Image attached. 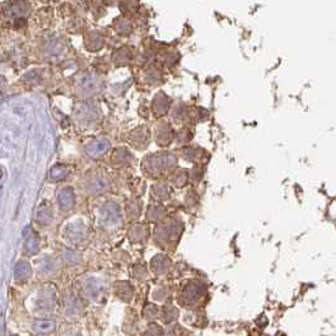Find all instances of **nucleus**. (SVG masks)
Instances as JSON below:
<instances>
[{
    "mask_svg": "<svg viewBox=\"0 0 336 336\" xmlns=\"http://www.w3.org/2000/svg\"><path fill=\"white\" fill-rule=\"evenodd\" d=\"M37 309L41 312H52L56 306V293L51 288H43L39 291L37 302H35Z\"/></svg>",
    "mask_w": 336,
    "mask_h": 336,
    "instance_id": "nucleus-1",
    "label": "nucleus"
},
{
    "mask_svg": "<svg viewBox=\"0 0 336 336\" xmlns=\"http://www.w3.org/2000/svg\"><path fill=\"white\" fill-rule=\"evenodd\" d=\"M104 292V284L100 280L91 278L87 280L83 286V293L88 298V300H97L103 295Z\"/></svg>",
    "mask_w": 336,
    "mask_h": 336,
    "instance_id": "nucleus-2",
    "label": "nucleus"
},
{
    "mask_svg": "<svg viewBox=\"0 0 336 336\" xmlns=\"http://www.w3.org/2000/svg\"><path fill=\"white\" fill-rule=\"evenodd\" d=\"M202 286H200L198 283H192V284H189L186 287L185 291L182 293V301L185 302L186 305H191L197 304L198 301L201 300V296H202Z\"/></svg>",
    "mask_w": 336,
    "mask_h": 336,
    "instance_id": "nucleus-3",
    "label": "nucleus"
},
{
    "mask_svg": "<svg viewBox=\"0 0 336 336\" xmlns=\"http://www.w3.org/2000/svg\"><path fill=\"white\" fill-rule=\"evenodd\" d=\"M103 219L104 223H106L110 226L119 224L120 221V214H119V209L115 203H108L103 210Z\"/></svg>",
    "mask_w": 336,
    "mask_h": 336,
    "instance_id": "nucleus-4",
    "label": "nucleus"
},
{
    "mask_svg": "<svg viewBox=\"0 0 336 336\" xmlns=\"http://www.w3.org/2000/svg\"><path fill=\"white\" fill-rule=\"evenodd\" d=\"M109 141L105 140V139H99V140L94 141V143H91V144L86 148V153H87L88 157H91V158H96L99 156H103L106 150L109 149Z\"/></svg>",
    "mask_w": 336,
    "mask_h": 336,
    "instance_id": "nucleus-5",
    "label": "nucleus"
},
{
    "mask_svg": "<svg viewBox=\"0 0 336 336\" xmlns=\"http://www.w3.org/2000/svg\"><path fill=\"white\" fill-rule=\"evenodd\" d=\"M65 311L68 317H76L81 313V304H80L79 298L72 293L66 298Z\"/></svg>",
    "mask_w": 336,
    "mask_h": 336,
    "instance_id": "nucleus-6",
    "label": "nucleus"
},
{
    "mask_svg": "<svg viewBox=\"0 0 336 336\" xmlns=\"http://www.w3.org/2000/svg\"><path fill=\"white\" fill-rule=\"evenodd\" d=\"M75 203V195L71 189H63L58 195V205L62 210L71 209Z\"/></svg>",
    "mask_w": 336,
    "mask_h": 336,
    "instance_id": "nucleus-7",
    "label": "nucleus"
},
{
    "mask_svg": "<svg viewBox=\"0 0 336 336\" xmlns=\"http://www.w3.org/2000/svg\"><path fill=\"white\" fill-rule=\"evenodd\" d=\"M34 330L38 334H50L56 330V322L53 320H41L34 324Z\"/></svg>",
    "mask_w": 336,
    "mask_h": 336,
    "instance_id": "nucleus-8",
    "label": "nucleus"
},
{
    "mask_svg": "<svg viewBox=\"0 0 336 336\" xmlns=\"http://www.w3.org/2000/svg\"><path fill=\"white\" fill-rule=\"evenodd\" d=\"M14 276L17 280H26L30 276V267L27 262H19L15 265Z\"/></svg>",
    "mask_w": 336,
    "mask_h": 336,
    "instance_id": "nucleus-9",
    "label": "nucleus"
},
{
    "mask_svg": "<svg viewBox=\"0 0 336 336\" xmlns=\"http://www.w3.org/2000/svg\"><path fill=\"white\" fill-rule=\"evenodd\" d=\"M86 235V229L83 226V225H72V226L70 227V230H68V236H70L72 240H75V242H80V240H83L84 238H85Z\"/></svg>",
    "mask_w": 336,
    "mask_h": 336,
    "instance_id": "nucleus-10",
    "label": "nucleus"
},
{
    "mask_svg": "<svg viewBox=\"0 0 336 336\" xmlns=\"http://www.w3.org/2000/svg\"><path fill=\"white\" fill-rule=\"evenodd\" d=\"M152 264H153V269L157 273H165L169 268V260L167 258H165V256H157V258H154Z\"/></svg>",
    "mask_w": 336,
    "mask_h": 336,
    "instance_id": "nucleus-11",
    "label": "nucleus"
},
{
    "mask_svg": "<svg viewBox=\"0 0 336 336\" xmlns=\"http://www.w3.org/2000/svg\"><path fill=\"white\" fill-rule=\"evenodd\" d=\"M118 295L119 297L125 301H129L133 296V289L128 283H120L118 286Z\"/></svg>",
    "mask_w": 336,
    "mask_h": 336,
    "instance_id": "nucleus-12",
    "label": "nucleus"
},
{
    "mask_svg": "<svg viewBox=\"0 0 336 336\" xmlns=\"http://www.w3.org/2000/svg\"><path fill=\"white\" fill-rule=\"evenodd\" d=\"M85 81H83L81 84V91L84 92H94L97 87V80L94 77H87V79H84Z\"/></svg>",
    "mask_w": 336,
    "mask_h": 336,
    "instance_id": "nucleus-13",
    "label": "nucleus"
},
{
    "mask_svg": "<svg viewBox=\"0 0 336 336\" xmlns=\"http://www.w3.org/2000/svg\"><path fill=\"white\" fill-rule=\"evenodd\" d=\"M66 174H67V171L62 166H57V167H55L51 171V177H52L53 180H61Z\"/></svg>",
    "mask_w": 336,
    "mask_h": 336,
    "instance_id": "nucleus-14",
    "label": "nucleus"
},
{
    "mask_svg": "<svg viewBox=\"0 0 336 336\" xmlns=\"http://www.w3.org/2000/svg\"><path fill=\"white\" fill-rule=\"evenodd\" d=\"M39 248V240L35 236H32V238L28 239V242H27V249L30 252V253H35V252L38 251Z\"/></svg>",
    "mask_w": 336,
    "mask_h": 336,
    "instance_id": "nucleus-15",
    "label": "nucleus"
},
{
    "mask_svg": "<svg viewBox=\"0 0 336 336\" xmlns=\"http://www.w3.org/2000/svg\"><path fill=\"white\" fill-rule=\"evenodd\" d=\"M38 220L41 221V223H50L51 220H52V215H51L50 210H41V211L38 212Z\"/></svg>",
    "mask_w": 336,
    "mask_h": 336,
    "instance_id": "nucleus-16",
    "label": "nucleus"
},
{
    "mask_svg": "<svg viewBox=\"0 0 336 336\" xmlns=\"http://www.w3.org/2000/svg\"><path fill=\"white\" fill-rule=\"evenodd\" d=\"M53 268H55V263L51 259H44L41 263V271L44 272V273H50V272L53 271Z\"/></svg>",
    "mask_w": 336,
    "mask_h": 336,
    "instance_id": "nucleus-17",
    "label": "nucleus"
},
{
    "mask_svg": "<svg viewBox=\"0 0 336 336\" xmlns=\"http://www.w3.org/2000/svg\"><path fill=\"white\" fill-rule=\"evenodd\" d=\"M65 260L70 264H75L80 260V255L77 253H74V252H66L65 253Z\"/></svg>",
    "mask_w": 336,
    "mask_h": 336,
    "instance_id": "nucleus-18",
    "label": "nucleus"
}]
</instances>
